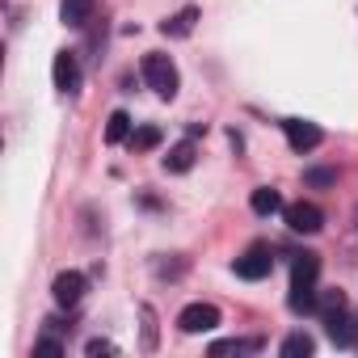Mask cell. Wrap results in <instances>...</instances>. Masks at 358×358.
Wrapping results in <instances>:
<instances>
[{
	"label": "cell",
	"instance_id": "obj_1",
	"mask_svg": "<svg viewBox=\"0 0 358 358\" xmlns=\"http://www.w3.org/2000/svg\"><path fill=\"white\" fill-rule=\"evenodd\" d=\"M316 274H320V257L316 253H299L291 262V312H316Z\"/></svg>",
	"mask_w": 358,
	"mask_h": 358
},
{
	"label": "cell",
	"instance_id": "obj_2",
	"mask_svg": "<svg viewBox=\"0 0 358 358\" xmlns=\"http://www.w3.org/2000/svg\"><path fill=\"white\" fill-rule=\"evenodd\" d=\"M143 80H148V89H152L156 97H164V101H173L177 89H182V76H177V68H173L169 55H143Z\"/></svg>",
	"mask_w": 358,
	"mask_h": 358
},
{
	"label": "cell",
	"instance_id": "obj_3",
	"mask_svg": "<svg viewBox=\"0 0 358 358\" xmlns=\"http://www.w3.org/2000/svg\"><path fill=\"white\" fill-rule=\"evenodd\" d=\"M232 270H236V278H245V282H262V278L274 270V253H270V245H253L245 257L232 262Z\"/></svg>",
	"mask_w": 358,
	"mask_h": 358
},
{
	"label": "cell",
	"instance_id": "obj_4",
	"mask_svg": "<svg viewBox=\"0 0 358 358\" xmlns=\"http://www.w3.org/2000/svg\"><path fill=\"white\" fill-rule=\"evenodd\" d=\"M282 220L291 232H303V236H316L324 228V211L316 203H291V207H282Z\"/></svg>",
	"mask_w": 358,
	"mask_h": 358
},
{
	"label": "cell",
	"instance_id": "obj_5",
	"mask_svg": "<svg viewBox=\"0 0 358 358\" xmlns=\"http://www.w3.org/2000/svg\"><path fill=\"white\" fill-rule=\"evenodd\" d=\"M177 329L182 333H211V329H220V308L215 303H190L177 316Z\"/></svg>",
	"mask_w": 358,
	"mask_h": 358
},
{
	"label": "cell",
	"instance_id": "obj_6",
	"mask_svg": "<svg viewBox=\"0 0 358 358\" xmlns=\"http://www.w3.org/2000/svg\"><path fill=\"white\" fill-rule=\"evenodd\" d=\"M282 131H287V143H291V152H312V148H320V139H324V131L316 127V122H308V118H287L282 122Z\"/></svg>",
	"mask_w": 358,
	"mask_h": 358
},
{
	"label": "cell",
	"instance_id": "obj_7",
	"mask_svg": "<svg viewBox=\"0 0 358 358\" xmlns=\"http://www.w3.org/2000/svg\"><path fill=\"white\" fill-rule=\"evenodd\" d=\"M85 287H89V282H85L80 270H64V274L51 282V295H55L59 308H76V303L85 299Z\"/></svg>",
	"mask_w": 358,
	"mask_h": 358
},
{
	"label": "cell",
	"instance_id": "obj_8",
	"mask_svg": "<svg viewBox=\"0 0 358 358\" xmlns=\"http://www.w3.org/2000/svg\"><path fill=\"white\" fill-rule=\"evenodd\" d=\"M51 80H55V89L68 93V97L80 89V64H76L72 51H59V55H55V64H51Z\"/></svg>",
	"mask_w": 358,
	"mask_h": 358
},
{
	"label": "cell",
	"instance_id": "obj_9",
	"mask_svg": "<svg viewBox=\"0 0 358 358\" xmlns=\"http://www.w3.org/2000/svg\"><path fill=\"white\" fill-rule=\"evenodd\" d=\"M324 333H329L333 345H354L358 341V324H354V316H345V308L324 316Z\"/></svg>",
	"mask_w": 358,
	"mask_h": 358
},
{
	"label": "cell",
	"instance_id": "obj_10",
	"mask_svg": "<svg viewBox=\"0 0 358 358\" xmlns=\"http://www.w3.org/2000/svg\"><path fill=\"white\" fill-rule=\"evenodd\" d=\"M194 156H199L194 139H182L177 148H169V156H164V169H169V173H190V169H194Z\"/></svg>",
	"mask_w": 358,
	"mask_h": 358
},
{
	"label": "cell",
	"instance_id": "obj_11",
	"mask_svg": "<svg viewBox=\"0 0 358 358\" xmlns=\"http://www.w3.org/2000/svg\"><path fill=\"white\" fill-rule=\"evenodd\" d=\"M194 22H199V9L190 5V9H182L177 17H169L164 26H160V34H169V38H186L190 30H194Z\"/></svg>",
	"mask_w": 358,
	"mask_h": 358
},
{
	"label": "cell",
	"instance_id": "obj_12",
	"mask_svg": "<svg viewBox=\"0 0 358 358\" xmlns=\"http://www.w3.org/2000/svg\"><path fill=\"white\" fill-rule=\"evenodd\" d=\"M89 13H93V0H64L59 5V22L64 26H85Z\"/></svg>",
	"mask_w": 358,
	"mask_h": 358
},
{
	"label": "cell",
	"instance_id": "obj_13",
	"mask_svg": "<svg viewBox=\"0 0 358 358\" xmlns=\"http://www.w3.org/2000/svg\"><path fill=\"white\" fill-rule=\"evenodd\" d=\"M127 139H131V114L114 110L110 122H106V143H127Z\"/></svg>",
	"mask_w": 358,
	"mask_h": 358
},
{
	"label": "cell",
	"instance_id": "obj_14",
	"mask_svg": "<svg viewBox=\"0 0 358 358\" xmlns=\"http://www.w3.org/2000/svg\"><path fill=\"white\" fill-rule=\"evenodd\" d=\"M160 139H164V131H160V127H152V122H148V127H135V131H131V139H127V143H131V152H152V148H156V143H160Z\"/></svg>",
	"mask_w": 358,
	"mask_h": 358
},
{
	"label": "cell",
	"instance_id": "obj_15",
	"mask_svg": "<svg viewBox=\"0 0 358 358\" xmlns=\"http://www.w3.org/2000/svg\"><path fill=\"white\" fill-rule=\"evenodd\" d=\"M249 207H253L257 215H274V211H282V194H278V190H270V186H262V190H253Z\"/></svg>",
	"mask_w": 358,
	"mask_h": 358
},
{
	"label": "cell",
	"instance_id": "obj_16",
	"mask_svg": "<svg viewBox=\"0 0 358 358\" xmlns=\"http://www.w3.org/2000/svg\"><path fill=\"white\" fill-rule=\"evenodd\" d=\"M316 350V341L308 337V333H291L287 341H282V358H308Z\"/></svg>",
	"mask_w": 358,
	"mask_h": 358
},
{
	"label": "cell",
	"instance_id": "obj_17",
	"mask_svg": "<svg viewBox=\"0 0 358 358\" xmlns=\"http://www.w3.org/2000/svg\"><path fill=\"white\" fill-rule=\"evenodd\" d=\"M337 308H345V295L341 291H324V295H316V312H337Z\"/></svg>",
	"mask_w": 358,
	"mask_h": 358
},
{
	"label": "cell",
	"instance_id": "obj_18",
	"mask_svg": "<svg viewBox=\"0 0 358 358\" xmlns=\"http://www.w3.org/2000/svg\"><path fill=\"white\" fill-rule=\"evenodd\" d=\"M337 173L333 169H308V186H333Z\"/></svg>",
	"mask_w": 358,
	"mask_h": 358
},
{
	"label": "cell",
	"instance_id": "obj_19",
	"mask_svg": "<svg viewBox=\"0 0 358 358\" xmlns=\"http://www.w3.org/2000/svg\"><path fill=\"white\" fill-rule=\"evenodd\" d=\"M257 341H215L211 354H241V350H253Z\"/></svg>",
	"mask_w": 358,
	"mask_h": 358
},
{
	"label": "cell",
	"instance_id": "obj_20",
	"mask_svg": "<svg viewBox=\"0 0 358 358\" xmlns=\"http://www.w3.org/2000/svg\"><path fill=\"white\" fill-rule=\"evenodd\" d=\"M85 354H89V358H97V354H114V341H106V337H93V341L85 345Z\"/></svg>",
	"mask_w": 358,
	"mask_h": 358
},
{
	"label": "cell",
	"instance_id": "obj_21",
	"mask_svg": "<svg viewBox=\"0 0 358 358\" xmlns=\"http://www.w3.org/2000/svg\"><path fill=\"white\" fill-rule=\"evenodd\" d=\"M34 354H47V358H55V354H64V345H59V341H38V345H34Z\"/></svg>",
	"mask_w": 358,
	"mask_h": 358
}]
</instances>
